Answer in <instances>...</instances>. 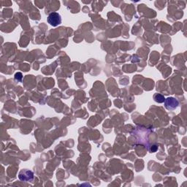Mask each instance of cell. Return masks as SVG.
Returning a JSON list of instances; mask_svg holds the SVG:
<instances>
[{
  "instance_id": "5b68a950",
  "label": "cell",
  "mask_w": 187,
  "mask_h": 187,
  "mask_svg": "<svg viewBox=\"0 0 187 187\" xmlns=\"http://www.w3.org/2000/svg\"><path fill=\"white\" fill-rule=\"evenodd\" d=\"M22 78H23V75H22L21 73H17L15 75V79H16V80H18V81L21 82Z\"/></svg>"
},
{
  "instance_id": "3957f363",
  "label": "cell",
  "mask_w": 187,
  "mask_h": 187,
  "mask_svg": "<svg viewBox=\"0 0 187 187\" xmlns=\"http://www.w3.org/2000/svg\"><path fill=\"white\" fill-rule=\"evenodd\" d=\"M33 177H34V175H33L32 172L27 170H21L19 173V178H20V180L23 181H30L33 179Z\"/></svg>"
},
{
  "instance_id": "7a4b0ae2",
  "label": "cell",
  "mask_w": 187,
  "mask_h": 187,
  "mask_svg": "<svg viewBox=\"0 0 187 187\" xmlns=\"http://www.w3.org/2000/svg\"><path fill=\"white\" fill-rule=\"evenodd\" d=\"M164 104H165V107L167 110H173L178 107V102L173 97H168L167 100H164Z\"/></svg>"
},
{
  "instance_id": "6da1fadb",
  "label": "cell",
  "mask_w": 187,
  "mask_h": 187,
  "mask_svg": "<svg viewBox=\"0 0 187 187\" xmlns=\"http://www.w3.org/2000/svg\"><path fill=\"white\" fill-rule=\"evenodd\" d=\"M48 22L53 26H57L58 25L61 24L62 23V18L61 16L58 13H50V15L48 17Z\"/></svg>"
},
{
  "instance_id": "8992f818",
  "label": "cell",
  "mask_w": 187,
  "mask_h": 187,
  "mask_svg": "<svg viewBox=\"0 0 187 187\" xmlns=\"http://www.w3.org/2000/svg\"><path fill=\"white\" fill-rule=\"evenodd\" d=\"M157 149H158V147H157L156 146H151V149H150V151H151V152H156V151H157Z\"/></svg>"
},
{
  "instance_id": "277c9868",
  "label": "cell",
  "mask_w": 187,
  "mask_h": 187,
  "mask_svg": "<svg viewBox=\"0 0 187 187\" xmlns=\"http://www.w3.org/2000/svg\"><path fill=\"white\" fill-rule=\"evenodd\" d=\"M154 101L158 103H162L164 102L165 99H164V96L161 95L160 94H156L154 96Z\"/></svg>"
}]
</instances>
